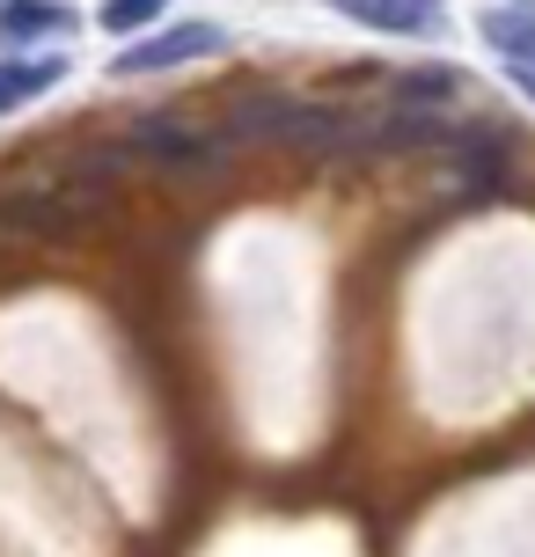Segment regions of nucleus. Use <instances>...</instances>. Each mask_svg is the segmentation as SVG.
Wrapping results in <instances>:
<instances>
[{"label":"nucleus","mask_w":535,"mask_h":557,"mask_svg":"<svg viewBox=\"0 0 535 557\" xmlns=\"http://www.w3.org/2000/svg\"><path fill=\"white\" fill-rule=\"evenodd\" d=\"M235 133L250 139H286L301 154H352V147H374L366 125H352L345 111H323V103H294V96H257L235 111Z\"/></svg>","instance_id":"nucleus-1"},{"label":"nucleus","mask_w":535,"mask_h":557,"mask_svg":"<svg viewBox=\"0 0 535 557\" xmlns=\"http://www.w3.org/2000/svg\"><path fill=\"white\" fill-rule=\"evenodd\" d=\"M221 45H227L221 23H170V29H154L147 45H125V52L111 59V74L117 82H140V74H162V66H184V59L221 52Z\"/></svg>","instance_id":"nucleus-2"},{"label":"nucleus","mask_w":535,"mask_h":557,"mask_svg":"<svg viewBox=\"0 0 535 557\" xmlns=\"http://www.w3.org/2000/svg\"><path fill=\"white\" fill-rule=\"evenodd\" d=\"M96 213V198L88 191H15L8 206H0V221L8 227H23V235H45V227H74V221H88Z\"/></svg>","instance_id":"nucleus-3"},{"label":"nucleus","mask_w":535,"mask_h":557,"mask_svg":"<svg viewBox=\"0 0 535 557\" xmlns=\"http://www.w3.org/2000/svg\"><path fill=\"white\" fill-rule=\"evenodd\" d=\"M125 147H133V154H154V162H170V169H198V162H213V139L191 133V125H176V117H140Z\"/></svg>","instance_id":"nucleus-4"},{"label":"nucleus","mask_w":535,"mask_h":557,"mask_svg":"<svg viewBox=\"0 0 535 557\" xmlns=\"http://www.w3.org/2000/svg\"><path fill=\"white\" fill-rule=\"evenodd\" d=\"M66 29H74L66 0H8L0 8V45H15V52H23L29 37H66Z\"/></svg>","instance_id":"nucleus-5"},{"label":"nucleus","mask_w":535,"mask_h":557,"mask_svg":"<svg viewBox=\"0 0 535 557\" xmlns=\"http://www.w3.org/2000/svg\"><path fill=\"white\" fill-rule=\"evenodd\" d=\"M477 29H484L492 52H507L513 66H528V74H535V15H528V8H484Z\"/></svg>","instance_id":"nucleus-6"},{"label":"nucleus","mask_w":535,"mask_h":557,"mask_svg":"<svg viewBox=\"0 0 535 557\" xmlns=\"http://www.w3.org/2000/svg\"><path fill=\"white\" fill-rule=\"evenodd\" d=\"M331 8H345L374 29H433V0H331Z\"/></svg>","instance_id":"nucleus-7"},{"label":"nucleus","mask_w":535,"mask_h":557,"mask_svg":"<svg viewBox=\"0 0 535 557\" xmlns=\"http://www.w3.org/2000/svg\"><path fill=\"white\" fill-rule=\"evenodd\" d=\"M455 96H462V74L455 66H411V74H396V103H411V111L455 103Z\"/></svg>","instance_id":"nucleus-8"},{"label":"nucleus","mask_w":535,"mask_h":557,"mask_svg":"<svg viewBox=\"0 0 535 557\" xmlns=\"http://www.w3.org/2000/svg\"><path fill=\"white\" fill-rule=\"evenodd\" d=\"M162 8H170V0H103V8H96V23L111 29V37H133V29L162 23Z\"/></svg>","instance_id":"nucleus-9"},{"label":"nucleus","mask_w":535,"mask_h":557,"mask_svg":"<svg viewBox=\"0 0 535 557\" xmlns=\"http://www.w3.org/2000/svg\"><path fill=\"white\" fill-rule=\"evenodd\" d=\"M513 88H521V96L535 103V74H528V66H513Z\"/></svg>","instance_id":"nucleus-10"},{"label":"nucleus","mask_w":535,"mask_h":557,"mask_svg":"<svg viewBox=\"0 0 535 557\" xmlns=\"http://www.w3.org/2000/svg\"><path fill=\"white\" fill-rule=\"evenodd\" d=\"M521 8H528V15H535V0H521Z\"/></svg>","instance_id":"nucleus-11"},{"label":"nucleus","mask_w":535,"mask_h":557,"mask_svg":"<svg viewBox=\"0 0 535 557\" xmlns=\"http://www.w3.org/2000/svg\"><path fill=\"white\" fill-rule=\"evenodd\" d=\"M0 8H8V0H0Z\"/></svg>","instance_id":"nucleus-12"}]
</instances>
